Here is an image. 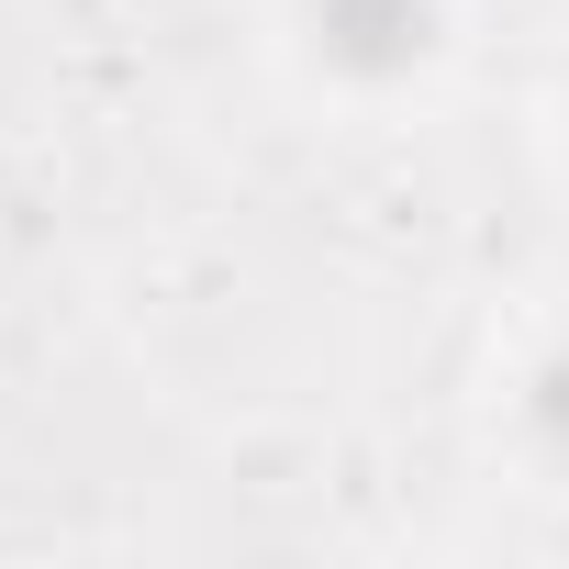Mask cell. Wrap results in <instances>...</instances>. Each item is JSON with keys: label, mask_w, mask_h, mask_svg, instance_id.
<instances>
[{"label": "cell", "mask_w": 569, "mask_h": 569, "mask_svg": "<svg viewBox=\"0 0 569 569\" xmlns=\"http://www.w3.org/2000/svg\"><path fill=\"white\" fill-rule=\"evenodd\" d=\"M302 23H313L325 68H347V79H402L436 57V0H313Z\"/></svg>", "instance_id": "1"}, {"label": "cell", "mask_w": 569, "mask_h": 569, "mask_svg": "<svg viewBox=\"0 0 569 569\" xmlns=\"http://www.w3.org/2000/svg\"><path fill=\"white\" fill-rule=\"evenodd\" d=\"M525 425H536V436L569 458V336H558V347L525 369Z\"/></svg>", "instance_id": "2"}]
</instances>
